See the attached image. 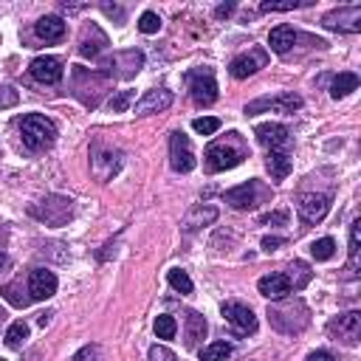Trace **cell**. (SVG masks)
<instances>
[{
    "mask_svg": "<svg viewBox=\"0 0 361 361\" xmlns=\"http://www.w3.org/2000/svg\"><path fill=\"white\" fill-rule=\"evenodd\" d=\"M294 43H297V31L291 26H277L268 34V45H271L274 54H288L294 48Z\"/></svg>",
    "mask_w": 361,
    "mask_h": 361,
    "instance_id": "cell-19",
    "label": "cell"
},
{
    "mask_svg": "<svg viewBox=\"0 0 361 361\" xmlns=\"http://www.w3.org/2000/svg\"><path fill=\"white\" fill-rule=\"evenodd\" d=\"M243 161V153L229 147V144H209L206 147V167L209 172H226Z\"/></svg>",
    "mask_w": 361,
    "mask_h": 361,
    "instance_id": "cell-7",
    "label": "cell"
},
{
    "mask_svg": "<svg viewBox=\"0 0 361 361\" xmlns=\"http://www.w3.org/2000/svg\"><path fill=\"white\" fill-rule=\"evenodd\" d=\"M74 361H102V350L96 344H88L74 355Z\"/></svg>",
    "mask_w": 361,
    "mask_h": 361,
    "instance_id": "cell-34",
    "label": "cell"
},
{
    "mask_svg": "<svg viewBox=\"0 0 361 361\" xmlns=\"http://www.w3.org/2000/svg\"><path fill=\"white\" fill-rule=\"evenodd\" d=\"M322 26L330 29V31L355 34V31H361V6H341V9L330 12V15H325Z\"/></svg>",
    "mask_w": 361,
    "mask_h": 361,
    "instance_id": "cell-8",
    "label": "cell"
},
{
    "mask_svg": "<svg viewBox=\"0 0 361 361\" xmlns=\"http://www.w3.org/2000/svg\"><path fill=\"white\" fill-rule=\"evenodd\" d=\"M161 29V17L156 15V12H144L141 17H138V31L141 34H156Z\"/></svg>",
    "mask_w": 361,
    "mask_h": 361,
    "instance_id": "cell-30",
    "label": "cell"
},
{
    "mask_svg": "<svg viewBox=\"0 0 361 361\" xmlns=\"http://www.w3.org/2000/svg\"><path fill=\"white\" fill-rule=\"evenodd\" d=\"M29 74L43 85H57L62 80V62L57 57H37L29 65Z\"/></svg>",
    "mask_w": 361,
    "mask_h": 361,
    "instance_id": "cell-11",
    "label": "cell"
},
{
    "mask_svg": "<svg viewBox=\"0 0 361 361\" xmlns=\"http://www.w3.org/2000/svg\"><path fill=\"white\" fill-rule=\"evenodd\" d=\"M0 322H3V319H0Z\"/></svg>",
    "mask_w": 361,
    "mask_h": 361,
    "instance_id": "cell-42",
    "label": "cell"
},
{
    "mask_svg": "<svg viewBox=\"0 0 361 361\" xmlns=\"http://www.w3.org/2000/svg\"><path fill=\"white\" fill-rule=\"evenodd\" d=\"M333 254H336V243H333V237H322V240L311 243V257H314L316 263H325V260H330Z\"/></svg>",
    "mask_w": 361,
    "mask_h": 361,
    "instance_id": "cell-25",
    "label": "cell"
},
{
    "mask_svg": "<svg viewBox=\"0 0 361 361\" xmlns=\"http://www.w3.org/2000/svg\"><path fill=\"white\" fill-rule=\"evenodd\" d=\"M34 31H37L40 40L57 43V40L65 37V23H62V17H57V15H45V17H40V20L34 23Z\"/></svg>",
    "mask_w": 361,
    "mask_h": 361,
    "instance_id": "cell-18",
    "label": "cell"
},
{
    "mask_svg": "<svg viewBox=\"0 0 361 361\" xmlns=\"http://www.w3.org/2000/svg\"><path fill=\"white\" fill-rule=\"evenodd\" d=\"M358 229H361V221H355L350 226V263H347V271L355 277L358 271Z\"/></svg>",
    "mask_w": 361,
    "mask_h": 361,
    "instance_id": "cell-28",
    "label": "cell"
},
{
    "mask_svg": "<svg viewBox=\"0 0 361 361\" xmlns=\"http://www.w3.org/2000/svg\"><path fill=\"white\" fill-rule=\"evenodd\" d=\"M223 198H226V203H232L235 209H254V206H257V184H254V181L240 184V186L229 189Z\"/></svg>",
    "mask_w": 361,
    "mask_h": 361,
    "instance_id": "cell-17",
    "label": "cell"
},
{
    "mask_svg": "<svg viewBox=\"0 0 361 361\" xmlns=\"http://www.w3.org/2000/svg\"><path fill=\"white\" fill-rule=\"evenodd\" d=\"M29 294L31 300H51L57 294V277L48 268H34L29 274Z\"/></svg>",
    "mask_w": 361,
    "mask_h": 361,
    "instance_id": "cell-13",
    "label": "cell"
},
{
    "mask_svg": "<svg viewBox=\"0 0 361 361\" xmlns=\"http://www.w3.org/2000/svg\"><path fill=\"white\" fill-rule=\"evenodd\" d=\"M130 99H133V91H119V94L108 102V108H110L113 113H124V110L130 108Z\"/></svg>",
    "mask_w": 361,
    "mask_h": 361,
    "instance_id": "cell-33",
    "label": "cell"
},
{
    "mask_svg": "<svg viewBox=\"0 0 361 361\" xmlns=\"http://www.w3.org/2000/svg\"><path fill=\"white\" fill-rule=\"evenodd\" d=\"M235 12V3H226V6H218V17H229Z\"/></svg>",
    "mask_w": 361,
    "mask_h": 361,
    "instance_id": "cell-39",
    "label": "cell"
},
{
    "mask_svg": "<svg viewBox=\"0 0 361 361\" xmlns=\"http://www.w3.org/2000/svg\"><path fill=\"white\" fill-rule=\"evenodd\" d=\"M0 361H3V358H0Z\"/></svg>",
    "mask_w": 361,
    "mask_h": 361,
    "instance_id": "cell-43",
    "label": "cell"
},
{
    "mask_svg": "<svg viewBox=\"0 0 361 361\" xmlns=\"http://www.w3.org/2000/svg\"><path fill=\"white\" fill-rule=\"evenodd\" d=\"M297 209H300V214H302V221L319 223V221H325V214L330 212V195H316V192L300 195Z\"/></svg>",
    "mask_w": 361,
    "mask_h": 361,
    "instance_id": "cell-10",
    "label": "cell"
},
{
    "mask_svg": "<svg viewBox=\"0 0 361 361\" xmlns=\"http://www.w3.org/2000/svg\"><path fill=\"white\" fill-rule=\"evenodd\" d=\"M288 214L285 212H274V214H263V223H285Z\"/></svg>",
    "mask_w": 361,
    "mask_h": 361,
    "instance_id": "cell-36",
    "label": "cell"
},
{
    "mask_svg": "<svg viewBox=\"0 0 361 361\" xmlns=\"http://www.w3.org/2000/svg\"><path fill=\"white\" fill-rule=\"evenodd\" d=\"M232 355V344L229 341H212L209 347L200 350V361H226Z\"/></svg>",
    "mask_w": 361,
    "mask_h": 361,
    "instance_id": "cell-23",
    "label": "cell"
},
{
    "mask_svg": "<svg viewBox=\"0 0 361 361\" xmlns=\"http://www.w3.org/2000/svg\"><path fill=\"white\" fill-rule=\"evenodd\" d=\"M31 214L40 221H45L48 226H62L68 218H71V200L68 198H48L37 206H31Z\"/></svg>",
    "mask_w": 361,
    "mask_h": 361,
    "instance_id": "cell-6",
    "label": "cell"
},
{
    "mask_svg": "<svg viewBox=\"0 0 361 361\" xmlns=\"http://www.w3.org/2000/svg\"><path fill=\"white\" fill-rule=\"evenodd\" d=\"M282 243H285L282 237H263V249H265V251H274V249H279Z\"/></svg>",
    "mask_w": 361,
    "mask_h": 361,
    "instance_id": "cell-37",
    "label": "cell"
},
{
    "mask_svg": "<svg viewBox=\"0 0 361 361\" xmlns=\"http://www.w3.org/2000/svg\"><path fill=\"white\" fill-rule=\"evenodd\" d=\"M308 361H333V355H330L327 350H316V353L308 355Z\"/></svg>",
    "mask_w": 361,
    "mask_h": 361,
    "instance_id": "cell-38",
    "label": "cell"
},
{
    "mask_svg": "<svg viewBox=\"0 0 361 361\" xmlns=\"http://www.w3.org/2000/svg\"><path fill=\"white\" fill-rule=\"evenodd\" d=\"M218 127H221V121L214 119V116H200V119H195V121H192V130H195V133H200V135H212V133H218Z\"/></svg>",
    "mask_w": 361,
    "mask_h": 361,
    "instance_id": "cell-31",
    "label": "cell"
},
{
    "mask_svg": "<svg viewBox=\"0 0 361 361\" xmlns=\"http://www.w3.org/2000/svg\"><path fill=\"white\" fill-rule=\"evenodd\" d=\"M150 361H175V353H170L167 347H159V344H156V347L150 350Z\"/></svg>",
    "mask_w": 361,
    "mask_h": 361,
    "instance_id": "cell-35",
    "label": "cell"
},
{
    "mask_svg": "<svg viewBox=\"0 0 361 361\" xmlns=\"http://www.w3.org/2000/svg\"><path fill=\"white\" fill-rule=\"evenodd\" d=\"M254 135L268 153H291V135H288V127L282 124H271V121L257 124Z\"/></svg>",
    "mask_w": 361,
    "mask_h": 361,
    "instance_id": "cell-4",
    "label": "cell"
},
{
    "mask_svg": "<svg viewBox=\"0 0 361 361\" xmlns=\"http://www.w3.org/2000/svg\"><path fill=\"white\" fill-rule=\"evenodd\" d=\"M20 135H23V144L29 150L40 153V150H48L57 141V127L51 119L40 116V113H29L20 119Z\"/></svg>",
    "mask_w": 361,
    "mask_h": 361,
    "instance_id": "cell-1",
    "label": "cell"
},
{
    "mask_svg": "<svg viewBox=\"0 0 361 361\" xmlns=\"http://www.w3.org/2000/svg\"><path fill=\"white\" fill-rule=\"evenodd\" d=\"M257 291L265 300H285L291 294V279H288V274H268L257 282Z\"/></svg>",
    "mask_w": 361,
    "mask_h": 361,
    "instance_id": "cell-15",
    "label": "cell"
},
{
    "mask_svg": "<svg viewBox=\"0 0 361 361\" xmlns=\"http://www.w3.org/2000/svg\"><path fill=\"white\" fill-rule=\"evenodd\" d=\"M221 314H223V319L235 327V333H240V336H249V333L257 330V316L251 314V308H246V305H240V302H226V305L221 308Z\"/></svg>",
    "mask_w": 361,
    "mask_h": 361,
    "instance_id": "cell-9",
    "label": "cell"
},
{
    "mask_svg": "<svg viewBox=\"0 0 361 361\" xmlns=\"http://www.w3.org/2000/svg\"><path fill=\"white\" fill-rule=\"evenodd\" d=\"M172 105V94L159 88V91H147L138 102H135V113L138 116H147V113H161Z\"/></svg>",
    "mask_w": 361,
    "mask_h": 361,
    "instance_id": "cell-16",
    "label": "cell"
},
{
    "mask_svg": "<svg viewBox=\"0 0 361 361\" xmlns=\"http://www.w3.org/2000/svg\"><path fill=\"white\" fill-rule=\"evenodd\" d=\"M167 282L175 288L178 294H192V279H189V274L181 271V268H172V271L167 274Z\"/></svg>",
    "mask_w": 361,
    "mask_h": 361,
    "instance_id": "cell-27",
    "label": "cell"
},
{
    "mask_svg": "<svg viewBox=\"0 0 361 361\" xmlns=\"http://www.w3.org/2000/svg\"><path fill=\"white\" fill-rule=\"evenodd\" d=\"M170 164L175 172H192L198 164L192 141L184 133H172V138H170Z\"/></svg>",
    "mask_w": 361,
    "mask_h": 361,
    "instance_id": "cell-5",
    "label": "cell"
},
{
    "mask_svg": "<svg viewBox=\"0 0 361 361\" xmlns=\"http://www.w3.org/2000/svg\"><path fill=\"white\" fill-rule=\"evenodd\" d=\"M214 218H218V209H214V206H195V209L186 214L184 226L192 232V229H198V226H206V223H212Z\"/></svg>",
    "mask_w": 361,
    "mask_h": 361,
    "instance_id": "cell-21",
    "label": "cell"
},
{
    "mask_svg": "<svg viewBox=\"0 0 361 361\" xmlns=\"http://www.w3.org/2000/svg\"><path fill=\"white\" fill-rule=\"evenodd\" d=\"M305 3H300V0H285V3H274V0H265V3H260V12H291V9H300Z\"/></svg>",
    "mask_w": 361,
    "mask_h": 361,
    "instance_id": "cell-32",
    "label": "cell"
},
{
    "mask_svg": "<svg viewBox=\"0 0 361 361\" xmlns=\"http://www.w3.org/2000/svg\"><path fill=\"white\" fill-rule=\"evenodd\" d=\"M265 62H268L265 51H249V54H240V57L232 59L229 74H232L235 80H249L251 74H257V71H260Z\"/></svg>",
    "mask_w": 361,
    "mask_h": 361,
    "instance_id": "cell-12",
    "label": "cell"
},
{
    "mask_svg": "<svg viewBox=\"0 0 361 361\" xmlns=\"http://www.w3.org/2000/svg\"><path fill=\"white\" fill-rule=\"evenodd\" d=\"M265 167H268V172H271V178H274V181H282V178L291 175V170H294V159H291V153H268Z\"/></svg>",
    "mask_w": 361,
    "mask_h": 361,
    "instance_id": "cell-20",
    "label": "cell"
},
{
    "mask_svg": "<svg viewBox=\"0 0 361 361\" xmlns=\"http://www.w3.org/2000/svg\"><path fill=\"white\" fill-rule=\"evenodd\" d=\"M48 319H51V314H40V325H43V327L48 325Z\"/></svg>",
    "mask_w": 361,
    "mask_h": 361,
    "instance_id": "cell-40",
    "label": "cell"
},
{
    "mask_svg": "<svg viewBox=\"0 0 361 361\" xmlns=\"http://www.w3.org/2000/svg\"><path fill=\"white\" fill-rule=\"evenodd\" d=\"M186 325H189V327H186V344L192 347L198 339H203V336H206V322H203V316H200V314H195V311H192V314H186Z\"/></svg>",
    "mask_w": 361,
    "mask_h": 361,
    "instance_id": "cell-24",
    "label": "cell"
},
{
    "mask_svg": "<svg viewBox=\"0 0 361 361\" xmlns=\"http://www.w3.org/2000/svg\"><path fill=\"white\" fill-rule=\"evenodd\" d=\"M355 88H358V77H355V74H339V77L333 80V85H330V96H333V99H344V96H350Z\"/></svg>",
    "mask_w": 361,
    "mask_h": 361,
    "instance_id": "cell-22",
    "label": "cell"
},
{
    "mask_svg": "<svg viewBox=\"0 0 361 361\" xmlns=\"http://www.w3.org/2000/svg\"><path fill=\"white\" fill-rule=\"evenodd\" d=\"M330 333H339V339H344L347 344H355L358 341V333H361V314L358 311H350V314H341L339 319H333L327 325Z\"/></svg>",
    "mask_w": 361,
    "mask_h": 361,
    "instance_id": "cell-14",
    "label": "cell"
},
{
    "mask_svg": "<svg viewBox=\"0 0 361 361\" xmlns=\"http://www.w3.org/2000/svg\"><path fill=\"white\" fill-rule=\"evenodd\" d=\"M178 333V322L170 316V314H161L159 319H156V336L159 339H172Z\"/></svg>",
    "mask_w": 361,
    "mask_h": 361,
    "instance_id": "cell-29",
    "label": "cell"
},
{
    "mask_svg": "<svg viewBox=\"0 0 361 361\" xmlns=\"http://www.w3.org/2000/svg\"><path fill=\"white\" fill-rule=\"evenodd\" d=\"M189 94L195 99V105L206 108L218 99V82H214V74L209 68H200V71H192L189 74Z\"/></svg>",
    "mask_w": 361,
    "mask_h": 361,
    "instance_id": "cell-3",
    "label": "cell"
},
{
    "mask_svg": "<svg viewBox=\"0 0 361 361\" xmlns=\"http://www.w3.org/2000/svg\"><path fill=\"white\" fill-rule=\"evenodd\" d=\"M26 339H29V325H26V322H15V325L6 330V344H9L12 350H20V347L26 344Z\"/></svg>",
    "mask_w": 361,
    "mask_h": 361,
    "instance_id": "cell-26",
    "label": "cell"
},
{
    "mask_svg": "<svg viewBox=\"0 0 361 361\" xmlns=\"http://www.w3.org/2000/svg\"><path fill=\"white\" fill-rule=\"evenodd\" d=\"M0 263H3V254H0Z\"/></svg>",
    "mask_w": 361,
    "mask_h": 361,
    "instance_id": "cell-41",
    "label": "cell"
},
{
    "mask_svg": "<svg viewBox=\"0 0 361 361\" xmlns=\"http://www.w3.org/2000/svg\"><path fill=\"white\" fill-rule=\"evenodd\" d=\"M302 108V96L297 94H279V96H263L246 105V116H257L263 110H274V113H294Z\"/></svg>",
    "mask_w": 361,
    "mask_h": 361,
    "instance_id": "cell-2",
    "label": "cell"
}]
</instances>
